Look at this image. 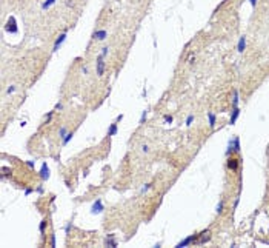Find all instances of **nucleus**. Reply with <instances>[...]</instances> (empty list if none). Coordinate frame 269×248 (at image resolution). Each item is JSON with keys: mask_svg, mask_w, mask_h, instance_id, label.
Listing matches in <instances>:
<instances>
[{"mask_svg": "<svg viewBox=\"0 0 269 248\" xmlns=\"http://www.w3.org/2000/svg\"><path fill=\"white\" fill-rule=\"evenodd\" d=\"M240 150H242V147H240V137H238V136H235L234 139L229 140V145H228V150H226V156L229 157L232 151H234V153H240Z\"/></svg>", "mask_w": 269, "mask_h": 248, "instance_id": "nucleus-1", "label": "nucleus"}, {"mask_svg": "<svg viewBox=\"0 0 269 248\" xmlns=\"http://www.w3.org/2000/svg\"><path fill=\"white\" fill-rule=\"evenodd\" d=\"M105 68H106V62H105V57L103 56H97V59H95V71H97V76H103V73H105Z\"/></svg>", "mask_w": 269, "mask_h": 248, "instance_id": "nucleus-2", "label": "nucleus"}, {"mask_svg": "<svg viewBox=\"0 0 269 248\" xmlns=\"http://www.w3.org/2000/svg\"><path fill=\"white\" fill-rule=\"evenodd\" d=\"M68 31H69V28H65V31H63L62 34H60V36L55 39L54 46H52V52H57V51H59V48L63 45V42L66 40V34H68Z\"/></svg>", "mask_w": 269, "mask_h": 248, "instance_id": "nucleus-3", "label": "nucleus"}, {"mask_svg": "<svg viewBox=\"0 0 269 248\" xmlns=\"http://www.w3.org/2000/svg\"><path fill=\"white\" fill-rule=\"evenodd\" d=\"M105 210V205H103V200L101 199H97L94 204L91 205V214L92 216H97V214H101Z\"/></svg>", "mask_w": 269, "mask_h": 248, "instance_id": "nucleus-4", "label": "nucleus"}, {"mask_svg": "<svg viewBox=\"0 0 269 248\" xmlns=\"http://www.w3.org/2000/svg\"><path fill=\"white\" fill-rule=\"evenodd\" d=\"M198 237H200V236H198V234H194V236H189V237L183 239L182 242H178V243H177V245H175V247H177V248H183V247H188V245H191V243H192V242H195V241H197Z\"/></svg>", "mask_w": 269, "mask_h": 248, "instance_id": "nucleus-5", "label": "nucleus"}, {"mask_svg": "<svg viewBox=\"0 0 269 248\" xmlns=\"http://www.w3.org/2000/svg\"><path fill=\"white\" fill-rule=\"evenodd\" d=\"M106 37H108V31L106 30H97L92 32V40H106Z\"/></svg>", "mask_w": 269, "mask_h": 248, "instance_id": "nucleus-6", "label": "nucleus"}, {"mask_svg": "<svg viewBox=\"0 0 269 248\" xmlns=\"http://www.w3.org/2000/svg\"><path fill=\"white\" fill-rule=\"evenodd\" d=\"M238 165H240V160L238 159H234V157H229V159H228V162H226V167H228V169H231V171H237Z\"/></svg>", "mask_w": 269, "mask_h": 248, "instance_id": "nucleus-7", "label": "nucleus"}, {"mask_svg": "<svg viewBox=\"0 0 269 248\" xmlns=\"http://www.w3.org/2000/svg\"><path fill=\"white\" fill-rule=\"evenodd\" d=\"M200 239L197 241V243H200V245H203V243H206V242H209L211 241V231L209 230H205V231H202L200 234Z\"/></svg>", "mask_w": 269, "mask_h": 248, "instance_id": "nucleus-8", "label": "nucleus"}, {"mask_svg": "<svg viewBox=\"0 0 269 248\" xmlns=\"http://www.w3.org/2000/svg\"><path fill=\"white\" fill-rule=\"evenodd\" d=\"M5 30H6L8 32H13V34H15V32L19 31L17 26H15V19H14V17H9V19H8V23H6Z\"/></svg>", "mask_w": 269, "mask_h": 248, "instance_id": "nucleus-9", "label": "nucleus"}, {"mask_svg": "<svg viewBox=\"0 0 269 248\" xmlns=\"http://www.w3.org/2000/svg\"><path fill=\"white\" fill-rule=\"evenodd\" d=\"M39 176L42 180H48L49 179V168H48V163H42V168L39 171Z\"/></svg>", "mask_w": 269, "mask_h": 248, "instance_id": "nucleus-10", "label": "nucleus"}, {"mask_svg": "<svg viewBox=\"0 0 269 248\" xmlns=\"http://www.w3.org/2000/svg\"><path fill=\"white\" fill-rule=\"evenodd\" d=\"M117 133H119V123L114 120V123H111L109 128H108L106 136H108V137H112V136H117Z\"/></svg>", "mask_w": 269, "mask_h": 248, "instance_id": "nucleus-11", "label": "nucleus"}, {"mask_svg": "<svg viewBox=\"0 0 269 248\" xmlns=\"http://www.w3.org/2000/svg\"><path fill=\"white\" fill-rule=\"evenodd\" d=\"M238 116H240V108L238 106H232V114H231V119H229V125H235Z\"/></svg>", "mask_w": 269, "mask_h": 248, "instance_id": "nucleus-12", "label": "nucleus"}, {"mask_svg": "<svg viewBox=\"0 0 269 248\" xmlns=\"http://www.w3.org/2000/svg\"><path fill=\"white\" fill-rule=\"evenodd\" d=\"M244 49H246V36H240L237 43V51L242 54V52H244Z\"/></svg>", "mask_w": 269, "mask_h": 248, "instance_id": "nucleus-13", "label": "nucleus"}, {"mask_svg": "<svg viewBox=\"0 0 269 248\" xmlns=\"http://www.w3.org/2000/svg\"><path fill=\"white\" fill-rule=\"evenodd\" d=\"M105 245H106V247H112V248H117V247H119L117 241H114V234H108L106 239H105Z\"/></svg>", "mask_w": 269, "mask_h": 248, "instance_id": "nucleus-14", "label": "nucleus"}, {"mask_svg": "<svg viewBox=\"0 0 269 248\" xmlns=\"http://www.w3.org/2000/svg\"><path fill=\"white\" fill-rule=\"evenodd\" d=\"M208 123H209V126L212 128H215V123H217V116H215L212 111H208Z\"/></svg>", "mask_w": 269, "mask_h": 248, "instance_id": "nucleus-15", "label": "nucleus"}, {"mask_svg": "<svg viewBox=\"0 0 269 248\" xmlns=\"http://www.w3.org/2000/svg\"><path fill=\"white\" fill-rule=\"evenodd\" d=\"M57 2V0H45V2L42 3V11H46V9H49V8L54 5V3Z\"/></svg>", "mask_w": 269, "mask_h": 248, "instance_id": "nucleus-16", "label": "nucleus"}, {"mask_svg": "<svg viewBox=\"0 0 269 248\" xmlns=\"http://www.w3.org/2000/svg\"><path fill=\"white\" fill-rule=\"evenodd\" d=\"M238 102H240L238 89H234V96H232V106H238Z\"/></svg>", "mask_w": 269, "mask_h": 248, "instance_id": "nucleus-17", "label": "nucleus"}, {"mask_svg": "<svg viewBox=\"0 0 269 248\" xmlns=\"http://www.w3.org/2000/svg\"><path fill=\"white\" fill-rule=\"evenodd\" d=\"M72 136H74V133H68L66 136H65V137L62 139V143H63V147H66L69 142H71L72 140Z\"/></svg>", "mask_w": 269, "mask_h": 248, "instance_id": "nucleus-18", "label": "nucleus"}, {"mask_svg": "<svg viewBox=\"0 0 269 248\" xmlns=\"http://www.w3.org/2000/svg\"><path fill=\"white\" fill-rule=\"evenodd\" d=\"M223 208H225V202L220 200L218 204H217V206H215V213H217V214H222V213H223Z\"/></svg>", "mask_w": 269, "mask_h": 248, "instance_id": "nucleus-19", "label": "nucleus"}, {"mask_svg": "<svg viewBox=\"0 0 269 248\" xmlns=\"http://www.w3.org/2000/svg\"><path fill=\"white\" fill-rule=\"evenodd\" d=\"M194 120H195V116H194V114H189L188 117H186L185 125H186V126H191V125H192V122H194Z\"/></svg>", "mask_w": 269, "mask_h": 248, "instance_id": "nucleus-20", "label": "nucleus"}, {"mask_svg": "<svg viewBox=\"0 0 269 248\" xmlns=\"http://www.w3.org/2000/svg\"><path fill=\"white\" fill-rule=\"evenodd\" d=\"M68 133H69V131H68V128H66V126H62V128L59 130V137H60V139H63V137H65V136H66Z\"/></svg>", "mask_w": 269, "mask_h": 248, "instance_id": "nucleus-21", "label": "nucleus"}, {"mask_svg": "<svg viewBox=\"0 0 269 248\" xmlns=\"http://www.w3.org/2000/svg\"><path fill=\"white\" fill-rule=\"evenodd\" d=\"M151 187H152V183H145L143 187H142V190H140V194H145V193H148L149 190H151Z\"/></svg>", "mask_w": 269, "mask_h": 248, "instance_id": "nucleus-22", "label": "nucleus"}, {"mask_svg": "<svg viewBox=\"0 0 269 248\" xmlns=\"http://www.w3.org/2000/svg\"><path fill=\"white\" fill-rule=\"evenodd\" d=\"M46 225H48V222H46V220H42V222H40L39 231H40V233H42V234H45V230H46Z\"/></svg>", "mask_w": 269, "mask_h": 248, "instance_id": "nucleus-23", "label": "nucleus"}, {"mask_svg": "<svg viewBox=\"0 0 269 248\" xmlns=\"http://www.w3.org/2000/svg\"><path fill=\"white\" fill-rule=\"evenodd\" d=\"M54 113H55V111L52 110V111H49V113H48L46 116H45V123H49V122H51V119H52V114H54Z\"/></svg>", "mask_w": 269, "mask_h": 248, "instance_id": "nucleus-24", "label": "nucleus"}, {"mask_svg": "<svg viewBox=\"0 0 269 248\" xmlns=\"http://www.w3.org/2000/svg\"><path fill=\"white\" fill-rule=\"evenodd\" d=\"M146 117H148V111H143L142 113V117H140V120H138V125H142V123H145V120H146Z\"/></svg>", "mask_w": 269, "mask_h": 248, "instance_id": "nucleus-25", "label": "nucleus"}, {"mask_svg": "<svg viewBox=\"0 0 269 248\" xmlns=\"http://www.w3.org/2000/svg\"><path fill=\"white\" fill-rule=\"evenodd\" d=\"M15 89H17V86H15V85H9L6 88V94H13V93H15Z\"/></svg>", "mask_w": 269, "mask_h": 248, "instance_id": "nucleus-26", "label": "nucleus"}, {"mask_svg": "<svg viewBox=\"0 0 269 248\" xmlns=\"http://www.w3.org/2000/svg\"><path fill=\"white\" fill-rule=\"evenodd\" d=\"M163 120H165V123H172L174 122V117L171 114H166L165 117H163Z\"/></svg>", "mask_w": 269, "mask_h": 248, "instance_id": "nucleus-27", "label": "nucleus"}, {"mask_svg": "<svg viewBox=\"0 0 269 248\" xmlns=\"http://www.w3.org/2000/svg\"><path fill=\"white\" fill-rule=\"evenodd\" d=\"M101 56H103L105 59L109 56V46H103V48H101Z\"/></svg>", "mask_w": 269, "mask_h": 248, "instance_id": "nucleus-28", "label": "nucleus"}, {"mask_svg": "<svg viewBox=\"0 0 269 248\" xmlns=\"http://www.w3.org/2000/svg\"><path fill=\"white\" fill-rule=\"evenodd\" d=\"M62 110H63V103L62 102H57L55 105H54V111L57 113V111H62Z\"/></svg>", "mask_w": 269, "mask_h": 248, "instance_id": "nucleus-29", "label": "nucleus"}, {"mask_svg": "<svg viewBox=\"0 0 269 248\" xmlns=\"http://www.w3.org/2000/svg\"><path fill=\"white\" fill-rule=\"evenodd\" d=\"M71 228H72V222H68L66 226H65V234H69V233H71Z\"/></svg>", "mask_w": 269, "mask_h": 248, "instance_id": "nucleus-30", "label": "nucleus"}, {"mask_svg": "<svg viewBox=\"0 0 269 248\" xmlns=\"http://www.w3.org/2000/svg\"><path fill=\"white\" fill-rule=\"evenodd\" d=\"M51 247H57V237H55V234H51Z\"/></svg>", "mask_w": 269, "mask_h": 248, "instance_id": "nucleus-31", "label": "nucleus"}, {"mask_svg": "<svg viewBox=\"0 0 269 248\" xmlns=\"http://www.w3.org/2000/svg\"><path fill=\"white\" fill-rule=\"evenodd\" d=\"M194 60H195V54L192 52V54H189V57H188V63H189V65H192V63H194Z\"/></svg>", "mask_w": 269, "mask_h": 248, "instance_id": "nucleus-32", "label": "nucleus"}, {"mask_svg": "<svg viewBox=\"0 0 269 248\" xmlns=\"http://www.w3.org/2000/svg\"><path fill=\"white\" fill-rule=\"evenodd\" d=\"M142 151H143L145 154H148V153L151 151V148H149V145H142Z\"/></svg>", "mask_w": 269, "mask_h": 248, "instance_id": "nucleus-33", "label": "nucleus"}, {"mask_svg": "<svg viewBox=\"0 0 269 248\" xmlns=\"http://www.w3.org/2000/svg\"><path fill=\"white\" fill-rule=\"evenodd\" d=\"M26 167H28V168H34V167H35L34 160H26Z\"/></svg>", "mask_w": 269, "mask_h": 248, "instance_id": "nucleus-34", "label": "nucleus"}, {"mask_svg": "<svg viewBox=\"0 0 269 248\" xmlns=\"http://www.w3.org/2000/svg\"><path fill=\"white\" fill-rule=\"evenodd\" d=\"M81 74H85V76H86V74H89V68L86 67V65H85V67H81Z\"/></svg>", "mask_w": 269, "mask_h": 248, "instance_id": "nucleus-35", "label": "nucleus"}, {"mask_svg": "<svg viewBox=\"0 0 269 248\" xmlns=\"http://www.w3.org/2000/svg\"><path fill=\"white\" fill-rule=\"evenodd\" d=\"M32 193H34V190H32V188H26L25 190V196H29V194H32Z\"/></svg>", "mask_w": 269, "mask_h": 248, "instance_id": "nucleus-36", "label": "nucleus"}, {"mask_svg": "<svg viewBox=\"0 0 269 248\" xmlns=\"http://www.w3.org/2000/svg\"><path fill=\"white\" fill-rule=\"evenodd\" d=\"M35 191H37V193H39V194H42V193H43V191H45V188H43V187H42V185H40V187H37V188H35Z\"/></svg>", "mask_w": 269, "mask_h": 248, "instance_id": "nucleus-37", "label": "nucleus"}, {"mask_svg": "<svg viewBox=\"0 0 269 248\" xmlns=\"http://www.w3.org/2000/svg\"><path fill=\"white\" fill-rule=\"evenodd\" d=\"M121 120H123V114H119V116L115 117V122L119 123V122H121Z\"/></svg>", "mask_w": 269, "mask_h": 248, "instance_id": "nucleus-38", "label": "nucleus"}, {"mask_svg": "<svg viewBox=\"0 0 269 248\" xmlns=\"http://www.w3.org/2000/svg\"><path fill=\"white\" fill-rule=\"evenodd\" d=\"M65 5H66L68 8H72V6H74V3H72L71 0H66V2H65Z\"/></svg>", "mask_w": 269, "mask_h": 248, "instance_id": "nucleus-39", "label": "nucleus"}, {"mask_svg": "<svg viewBox=\"0 0 269 248\" xmlns=\"http://www.w3.org/2000/svg\"><path fill=\"white\" fill-rule=\"evenodd\" d=\"M249 3H251V6H252V8H255V6H257V0H249Z\"/></svg>", "mask_w": 269, "mask_h": 248, "instance_id": "nucleus-40", "label": "nucleus"}, {"mask_svg": "<svg viewBox=\"0 0 269 248\" xmlns=\"http://www.w3.org/2000/svg\"><path fill=\"white\" fill-rule=\"evenodd\" d=\"M240 204V197H237V199H235V202H234V208H237V205Z\"/></svg>", "mask_w": 269, "mask_h": 248, "instance_id": "nucleus-41", "label": "nucleus"}]
</instances>
